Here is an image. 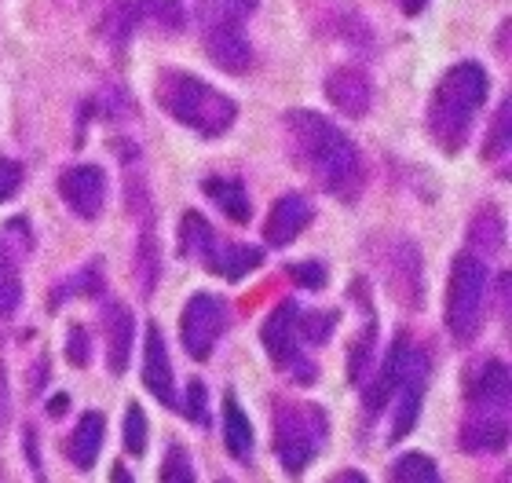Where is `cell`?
<instances>
[{
    "instance_id": "6da1fadb",
    "label": "cell",
    "mask_w": 512,
    "mask_h": 483,
    "mask_svg": "<svg viewBox=\"0 0 512 483\" xmlns=\"http://www.w3.org/2000/svg\"><path fill=\"white\" fill-rule=\"evenodd\" d=\"M282 125L300 169L333 198L355 202L363 191V158L355 151V143L315 110H289Z\"/></svg>"
},
{
    "instance_id": "7a4b0ae2",
    "label": "cell",
    "mask_w": 512,
    "mask_h": 483,
    "mask_svg": "<svg viewBox=\"0 0 512 483\" xmlns=\"http://www.w3.org/2000/svg\"><path fill=\"white\" fill-rule=\"evenodd\" d=\"M487 70L480 63H458L439 77L428 103V132L443 147V154H458L472 132V121L487 103Z\"/></svg>"
},
{
    "instance_id": "3957f363",
    "label": "cell",
    "mask_w": 512,
    "mask_h": 483,
    "mask_svg": "<svg viewBox=\"0 0 512 483\" xmlns=\"http://www.w3.org/2000/svg\"><path fill=\"white\" fill-rule=\"evenodd\" d=\"M458 440L469 454L502 451L509 443V366L502 359H487L469 377Z\"/></svg>"
},
{
    "instance_id": "277c9868",
    "label": "cell",
    "mask_w": 512,
    "mask_h": 483,
    "mask_svg": "<svg viewBox=\"0 0 512 483\" xmlns=\"http://www.w3.org/2000/svg\"><path fill=\"white\" fill-rule=\"evenodd\" d=\"M154 96H158L165 114H172L180 125L202 132L209 140L231 132V125H235V118H238L235 99L224 96L220 88H213L209 81H202V77L183 74V70H161L158 85H154Z\"/></svg>"
},
{
    "instance_id": "5b68a950",
    "label": "cell",
    "mask_w": 512,
    "mask_h": 483,
    "mask_svg": "<svg viewBox=\"0 0 512 483\" xmlns=\"http://www.w3.org/2000/svg\"><path fill=\"white\" fill-rule=\"evenodd\" d=\"M326 436H330V421L315 403H300V399L275 403V454L289 476H300L308 469Z\"/></svg>"
},
{
    "instance_id": "8992f818",
    "label": "cell",
    "mask_w": 512,
    "mask_h": 483,
    "mask_svg": "<svg viewBox=\"0 0 512 483\" xmlns=\"http://www.w3.org/2000/svg\"><path fill=\"white\" fill-rule=\"evenodd\" d=\"M487 286L491 271L476 253H458L447 282V330L458 344H472L487 315Z\"/></svg>"
},
{
    "instance_id": "52a82bcc",
    "label": "cell",
    "mask_w": 512,
    "mask_h": 483,
    "mask_svg": "<svg viewBox=\"0 0 512 483\" xmlns=\"http://www.w3.org/2000/svg\"><path fill=\"white\" fill-rule=\"evenodd\" d=\"M180 253L183 257L198 260L205 271H213L220 279L235 282L249 271H256L264 264V253L256 246H242V242H224L216 235L209 220L198 213H187L180 224Z\"/></svg>"
},
{
    "instance_id": "ba28073f",
    "label": "cell",
    "mask_w": 512,
    "mask_h": 483,
    "mask_svg": "<svg viewBox=\"0 0 512 483\" xmlns=\"http://www.w3.org/2000/svg\"><path fill=\"white\" fill-rule=\"evenodd\" d=\"M297 301H282L275 312L267 315L264 330H260V341H264L267 355H271V363L278 370H286V374L300 377V381H311V377L319 374L315 363H308V355L300 352V333H297Z\"/></svg>"
},
{
    "instance_id": "9c48e42d",
    "label": "cell",
    "mask_w": 512,
    "mask_h": 483,
    "mask_svg": "<svg viewBox=\"0 0 512 483\" xmlns=\"http://www.w3.org/2000/svg\"><path fill=\"white\" fill-rule=\"evenodd\" d=\"M227 330V301L216 297V293H194L187 308H183L180 319V337L183 348L194 355V359H209L216 348V341L224 337Z\"/></svg>"
},
{
    "instance_id": "30bf717a",
    "label": "cell",
    "mask_w": 512,
    "mask_h": 483,
    "mask_svg": "<svg viewBox=\"0 0 512 483\" xmlns=\"http://www.w3.org/2000/svg\"><path fill=\"white\" fill-rule=\"evenodd\" d=\"M428 370H432V355L425 348H414L410 344V355H406L403 377L395 385V414H392V440L399 443L406 432L414 429L417 414H421V399H425L428 388Z\"/></svg>"
},
{
    "instance_id": "8fae6325",
    "label": "cell",
    "mask_w": 512,
    "mask_h": 483,
    "mask_svg": "<svg viewBox=\"0 0 512 483\" xmlns=\"http://www.w3.org/2000/svg\"><path fill=\"white\" fill-rule=\"evenodd\" d=\"M205 52L220 70L227 74H246L253 66V48H249V37L242 33V22H238L235 11H227L224 19H216L205 33Z\"/></svg>"
},
{
    "instance_id": "7c38bea8",
    "label": "cell",
    "mask_w": 512,
    "mask_h": 483,
    "mask_svg": "<svg viewBox=\"0 0 512 483\" xmlns=\"http://www.w3.org/2000/svg\"><path fill=\"white\" fill-rule=\"evenodd\" d=\"M59 194L63 202L85 220H96L107 205V172L99 165H70L59 176Z\"/></svg>"
},
{
    "instance_id": "4fadbf2b",
    "label": "cell",
    "mask_w": 512,
    "mask_h": 483,
    "mask_svg": "<svg viewBox=\"0 0 512 483\" xmlns=\"http://www.w3.org/2000/svg\"><path fill=\"white\" fill-rule=\"evenodd\" d=\"M315 220V209L304 194H282L264 220V238L271 246H289Z\"/></svg>"
},
{
    "instance_id": "5bb4252c",
    "label": "cell",
    "mask_w": 512,
    "mask_h": 483,
    "mask_svg": "<svg viewBox=\"0 0 512 483\" xmlns=\"http://www.w3.org/2000/svg\"><path fill=\"white\" fill-rule=\"evenodd\" d=\"M326 96H330V103L341 114L363 118L366 110H370V99H374V85H370V77L359 66H341V70H333L326 77Z\"/></svg>"
},
{
    "instance_id": "9a60e30c",
    "label": "cell",
    "mask_w": 512,
    "mask_h": 483,
    "mask_svg": "<svg viewBox=\"0 0 512 483\" xmlns=\"http://www.w3.org/2000/svg\"><path fill=\"white\" fill-rule=\"evenodd\" d=\"M143 385L150 388V396L165 403V407H176V385H172V363H169V348L161 341V330L150 322L147 326V341H143Z\"/></svg>"
},
{
    "instance_id": "2e32d148",
    "label": "cell",
    "mask_w": 512,
    "mask_h": 483,
    "mask_svg": "<svg viewBox=\"0 0 512 483\" xmlns=\"http://www.w3.org/2000/svg\"><path fill=\"white\" fill-rule=\"evenodd\" d=\"M406 355H410V337H406V333H399V337L392 341V348H388V355H384V363H381V370H377V377L370 381V388H366V396H363V403H366V410H370V414H377V410L392 399L395 385H399V377H403Z\"/></svg>"
},
{
    "instance_id": "e0dca14e",
    "label": "cell",
    "mask_w": 512,
    "mask_h": 483,
    "mask_svg": "<svg viewBox=\"0 0 512 483\" xmlns=\"http://www.w3.org/2000/svg\"><path fill=\"white\" fill-rule=\"evenodd\" d=\"M103 319H107V366H110V374H125L128 355H132V337H136V322H132V315H128L125 304H118V301L107 304Z\"/></svg>"
},
{
    "instance_id": "ac0fdd59",
    "label": "cell",
    "mask_w": 512,
    "mask_h": 483,
    "mask_svg": "<svg viewBox=\"0 0 512 483\" xmlns=\"http://www.w3.org/2000/svg\"><path fill=\"white\" fill-rule=\"evenodd\" d=\"M103 432H107V421L99 410H88L85 418L77 421V429L70 432V440H66V458L77 465V469H92L103 451Z\"/></svg>"
},
{
    "instance_id": "d6986e66",
    "label": "cell",
    "mask_w": 512,
    "mask_h": 483,
    "mask_svg": "<svg viewBox=\"0 0 512 483\" xmlns=\"http://www.w3.org/2000/svg\"><path fill=\"white\" fill-rule=\"evenodd\" d=\"M224 447L238 462H246L249 451H253V425H249L246 410L235 396L224 399Z\"/></svg>"
},
{
    "instance_id": "ffe728a7",
    "label": "cell",
    "mask_w": 512,
    "mask_h": 483,
    "mask_svg": "<svg viewBox=\"0 0 512 483\" xmlns=\"http://www.w3.org/2000/svg\"><path fill=\"white\" fill-rule=\"evenodd\" d=\"M205 194H209V198H213V202L224 209L227 220H235V224H249V216H253L249 209H253V205H249L246 187H242L238 180L209 176V180H205Z\"/></svg>"
},
{
    "instance_id": "44dd1931",
    "label": "cell",
    "mask_w": 512,
    "mask_h": 483,
    "mask_svg": "<svg viewBox=\"0 0 512 483\" xmlns=\"http://www.w3.org/2000/svg\"><path fill=\"white\" fill-rule=\"evenodd\" d=\"M388 483H439V469L428 454H403L388 469Z\"/></svg>"
},
{
    "instance_id": "7402d4cb",
    "label": "cell",
    "mask_w": 512,
    "mask_h": 483,
    "mask_svg": "<svg viewBox=\"0 0 512 483\" xmlns=\"http://www.w3.org/2000/svg\"><path fill=\"white\" fill-rule=\"evenodd\" d=\"M136 15H143L158 30H169V33L183 30V22H187L180 0H136Z\"/></svg>"
},
{
    "instance_id": "603a6c76",
    "label": "cell",
    "mask_w": 512,
    "mask_h": 483,
    "mask_svg": "<svg viewBox=\"0 0 512 483\" xmlns=\"http://www.w3.org/2000/svg\"><path fill=\"white\" fill-rule=\"evenodd\" d=\"M22 301V279L15 271V260L8 257V249L0 246V315H11Z\"/></svg>"
},
{
    "instance_id": "cb8c5ba5",
    "label": "cell",
    "mask_w": 512,
    "mask_h": 483,
    "mask_svg": "<svg viewBox=\"0 0 512 483\" xmlns=\"http://www.w3.org/2000/svg\"><path fill=\"white\" fill-rule=\"evenodd\" d=\"M161 483H194V465L180 443H169L165 462H161Z\"/></svg>"
},
{
    "instance_id": "d4e9b609",
    "label": "cell",
    "mask_w": 512,
    "mask_h": 483,
    "mask_svg": "<svg viewBox=\"0 0 512 483\" xmlns=\"http://www.w3.org/2000/svg\"><path fill=\"white\" fill-rule=\"evenodd\" d=\"M333 322H337V312L297 315V333H300V341L326 344V341H330V333H333Z\"/></svg>"
},
{
    "instance_id": "484cf974",
    "label": "cell",
    "mask_w": 512,
    "mask_h": 483,
    "mask_svg": "<svg viewBox=\"0 0 512 483\" xmlns=\"http://www.w3.org/2000/svg\"><path fill=\"white\" fill-rule=\"evenodd\" d=\"M512 103L509 99H502V107H498V118H494V129L487 132V158H502V154H509V129H512Z\"/></svg>"
},
{
    "instance_id": "4316f807",
    "label": "cell",
    "mask_w": 512,
    "mask_h": 483,
    "mask_svg": "<svg viewBox=\"0 0 512 483\" xmlns=\"http://www.w3.org/2000/svg\"><path fill=\"white\" fill-rule=\"evenodd\" d=\"M125 451L128 454L147 451V414L139 410V403H132L125 414Z\"/></svg>"
},
{
    "instance_id": "83f0119b",
    "label": "cell",
    "mask_w": 512,
    "mask_h": 483,
    "mask_svg": "<svg viewBox=\"0 0 512 483\" xmlns=\"http://www.w3.org/2000/svg\"><path fill=\"white\" fill-rule=\"evenodd\" d=\"M187 421L194 425H209V399H205V385L202 381H191L187 385Z\"/></svg>"
},
{
    "instance_id": "f1b7e54d",
    "label": "cell",
    "mask_w": 512,
    "mask_h": 483,
    "mask_svg": "<svg viewBox=\"0 0 512 483\" xmlns=\"http://www.w3.org/2000/svg\"><path fill=\"white\" fill-rule=\"evenodd\" d=\"M19 187H22V165L11 161L8 154H0V202H8Z\"/></svg>"
},
{
    "instance_id": "f546056e",
    "label": "cell",
    "mask_w": 512,
    "mask_h": 483,
    "mask_svg": "<svg viewBox=\"0 0 512 483\" xmlns=\"http://www.w3.org/2000/svg\"><path fill=\"white\" fill-rule=\"evenodd\" d=\"M293 279L308 290H322L326 286V268L322 264H293Z\"/></svg>"
},
{
    "instance_id": "4dcf8cb0",
    "label": "cell",
    "mask_w": 512,
    "mask_h": 483,
    "mask_svg": "<svg viewBox=\"0 0 512 483\" xmlns=\"http://www.w3.org/2000/svg\"><path fill=\"white\" fill-rule=\"evenodd\" d=\"M66 355H70V363H74V366H85L88 363V333L81 330V326H74V330H70Z\"/></svg>"
},
{
    "instance_id": "1f68e13d",
    "label": "cell",
    "mask_w": 512,
    "mask_h": 483,
    "mask_svg": "<svg viewBox=\"0 0 512 483\" xmlns=\"http://www.w3.org/2000/svg\"><path fill=\"white\" fill-rule=\"evenodd\" d=\"M8 414H11V403H8V377H4V363H0V432L8 425Z\"/></svg>"
},
{
    "instance_id": "d6a6232c",
    "label": "cell",
    "mask_w": 512,
    "mask_h": 483,
    "mask_svg": "<svg viewBox=\"0 0 512 483\" xmlns=\"http://www.w3.org/2000/svg\"><path fill=\"white\" fill-rule=\"evenodd\" d=\"M326 483H366V476L355 473V469H344V473H337L333 480H326Z\"/></svg>"
},
{
    "instance_id": "836d02e7",
    "label": "cell",
    "mask_w": 512,
    "mask_h": 483,
    "mask_svg": "<svg viewBox=\"0 0 512 483\" xmlns=\"http://www.w3.org/2000/svg\"><path fill=\"white\" fill-rule=\"evenodd\" d=\"M425 4H428V0H399V8H403L406 15H417V11L425 8Z\"/></svg>"
},
{
    "instance_id": "e575fe53",
    "label": "cell",
    "mask_w": 512,
    "mask_h": 483,
    "mask_svg": "<svg viewBox=\"0 0 512 483\" xmlns=\"http://www.w3.org/2000/svg\"><path fill=\"white\" fill-rule=\"evenodd\" d=\"M110 480H114V483H132V476H128L125 465H114V473H110Z\"/></svg>"
}]
</instances>
